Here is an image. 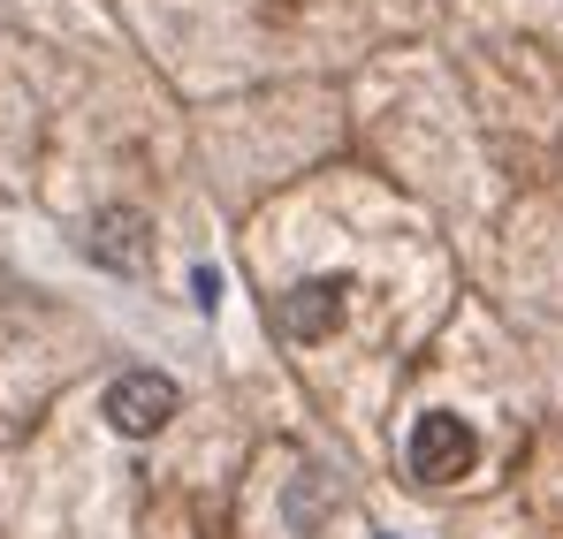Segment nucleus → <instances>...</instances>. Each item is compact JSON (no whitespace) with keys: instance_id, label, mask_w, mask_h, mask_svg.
I'll list each match as a JSON object with an SVG mask.
<instances>
[{"instance_id":"5","label":"nucleus","mask_w":563,"mask_h":539,"mask_svg":"<svg viewBox=\"0 0 563 539\" xmlns=\"http://www.w3.org/2000/svg\"><path fill=\"white\" fill-rule=\"evenodd\" d=\"M198 304H206V312L221 304V273H213V267H198Z\"/></svg>"},{"instance_id":"4","label":"nucleus","mask_w":563,"mask_h":539,"mask_svg":"<svg viewBox=\"0 0 563 539\" xmlns=\"http://www.w3.org/2000/svg\"><path fill=\"white\" fill-rule=\"evenodd\" d=\"M85 251H92L99 267H137L145 259V213L137 205H107L92 221V236H85Z\"/></svg>"},{"instance_id":"1","label":"nucleus","mask_w":563,"mask_h":539,"mask_svg":"<svg viewBox=\"0 0 563 539\" xmlns=\"http://www.w3.org/2000/svg\"><path fill=\"white\" fill-rule=\"evenodd\" d=\"M411 479L419 486H457L472 463H479V434H472L457 411H427L419 426H411Z\"/></svg>"},{"instance_id":"2","label":"nucleus","mask_w":563,"mask_h":539,"mask_svg":"<svg viewBox=\"0 0 563 539\" xmlns=\"http://www.w3.org/2000/svg\"><path fill=\"white\" fill-rule=\"evenodd\" d=\"M168 418H176V380L168 372H122L107 388V426L122 441H153Z\"/></svg>"},{"instance_id":"3","label":"nucleus","mask_w":563,"mask_h":539,"mask_svg":"<svg viewBox=\"0 0 563 539\" xmlns=\"http://www.w3.org/2000/svg\"><path fill=\"white\" fill-rule=\"evenodd\" d=\"M343 296H351V273H312V281H297L282 296V327L297 343H328L343 327Z\"/></svg>"}]
</instances>
